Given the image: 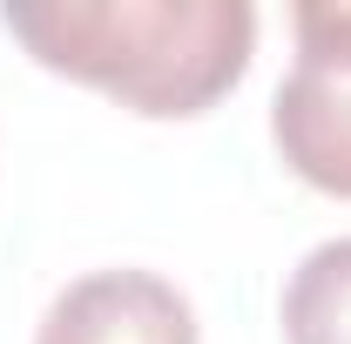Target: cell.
<instances>
[{
	"instance_id": "3957f363",
	"label": "cell",
	"mask_w": 351,
	"mask_h": 344,
	"mask_svg": "<svg viewBox=\"0 0 351 344\" xmlns=\"http://www.w3.org/2000/svg\"><path fill=\"white\" fill-rule=\"evenodd\" d=\"M34 344H196V310L156 270H95L47 304Z\"/></svg>"
},
{
	"instance_id": "6da1fadb",
	"label": "cell",
	"mask_w": 351,
	"mask_h": 344,
	"mask_svg": "<svg viewBox=\"0 0 351 344\" xmlns=\"http://www.w3.org/2000/svg\"><path fill=\"white\" fill-rule=\"evenodd\" d=\"M0 21L41 68L135 115H203L243 82L257 47L243 0H7Z\"/></svg>"
},
{
	"instance_id": "7a4b0ae2",
	"label": "cell",
	"mask_w": 351,
	"mask_h": 344,
	"mask_svg": "<svg viewBox=\"0 0 351 344\" xmlns=\"http://www.w3.org/2000/svg\"><path fill=\"white\" fill-rule=\"evenodd\" d=\"M298 68L277 82L270 135L284 162L324 196H351V0L291 7Z\"/></svg>"
},
{
	"instance_id": "277c9868",
	"label": "cell",
	"mask_w": 351,
	"mask_h": 344,
	"mask_svg": "<svg viewBox=\"0 0 351 344\" xmlns=\"http://www.w3.org/2000/svg\"><path fill=\"white\" fill-rule=\"evenodd\" d=\"M284 344H351V236L317 243L284 284Z\"/></svg>"
}]
</instances>
